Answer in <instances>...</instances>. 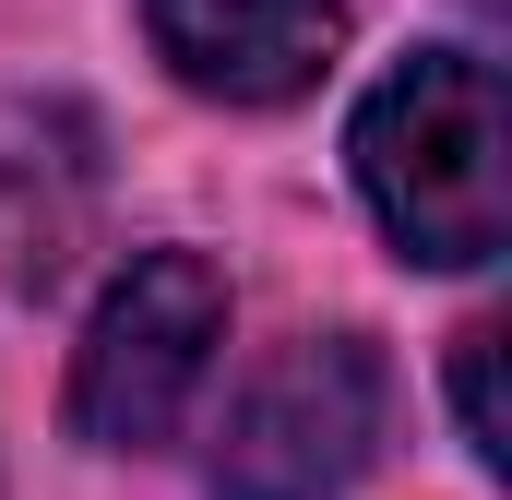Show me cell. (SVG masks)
I'll list each match as a JSON object with an SVG mask.
<instances>
[{
  "mask_svg": "<svg viewBox=\"0 0 512 500\" xmlns=\"http://www.w3.org/2000/svg\"><path fill=\"white\" fill-rule=\"evenodd\" d=\"M358 155V191L370 215L393 227L405 262H489L501 250V215H512V179H501V72L477 48H417L370 84V108L346 131Z\"/></svg>",
  "mask_w": 512,
  "mask_h": 500,
  "instance_id": "6da1fadb",
  "label": "cell"
},
{
  "mask_svg": "<svg viewBox=\"0 0 512 500\" xmlns=\"http://www.w3.org/2000/svg\"><path fill=\"white\" fill-rule=\"evenodd\" d=\"M215 346H227V274H215L203 250H143L120 286H108L84 358H72V429H84L96 453L167 441L179 405L215 370Z\"/></svg>",
  "mask_w": 512,
  "mask_h": 500,
  "instance_id": "7a4b0ae2",
  "label": "cell"
},
{
  "mask_svg": "<svg viewBox=\"0 0 512 500\" xmlns=\"http://www.w3.org/2000/svg\"><path fill=\"white\" fill-rule=\"evenodd\" d=\"M382 441V358L358 334H298L274 370L239 393L215 489L227 500H346Z\"/></svg>",
  "mask_w": 512,
  "mask_h": 500,
  "instance_id": "3957f363",
  "label": "cell"
},
{
  "mask_svg": "<svg viewBox=\"0 0 512 500\" xmlns=\"http://www.w3.org/2000/svg\"><path fill=\"white\" fill-rule=\"evenodd\" d=\"M143 24L179 60V84H203L227 108H286L334 60L346 0H143Z\"/></svg>",
  "mask_w": 512,
  "mask_h": 500,
  "instance_id": "277c9868",
  "label": "cell"
},
{
  "mask_svg": "<svg viewBox=\"0 0 512 500\" xmlns=\"http://www.w3.org/2000/svg\"><path fill=\"white\" fill-rule=\"evenodd\" d=\"M453 393H465V453L477 465H512V441H501V322H477L453 346Z\"/></svg>",
  "mask_w": 512,
  "mask_h": 500,
  "instance_id": "5b68a950",
  "label": "cell"
}]
</instances>
